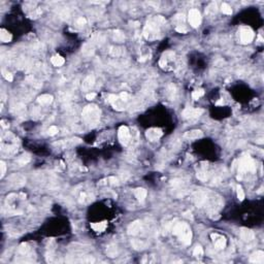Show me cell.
Masks as SVG:
<instances>
[{"label": "cell", "mask_w": 264, "mask_h": 264, "mask_svg": "<svg viewBox=\"0 0 264 264\" xmlns=\"http://www.w3.org/2000/svg\"><path fill=\"white\" fill-rule=\"evenodd\" d=\"M172 232L174 235L180 238V240L185 244H190L191 240H192V231L189 225L186 223L180 222L174 224V228H172Z\"/></svg>", "instance_id": "cell-1"}, {"label": "cell", "mask_w": 264, "mask_h": 264, "mask_svg": "<svg viewBox=\"0 0 264 264\" xmlns=\"http://www.w3.org/2000/svg\"><path fill=\"white\" fill-rule=\"evenodd\" d=\"M165 20L161 15H157L153 21L147 22V26L143 29V35L147 39L156 38L157 34L159 33V26L161 23H164Z\"/></svg>", "instance_id": "cell-2"}, {"label": "cell", "mask_w": 264, "mask_h": 264, "mask_svg": "<svg viewBox=\"0 0 264 264\" xmlns=\"http://www.w3.org/2000/svg\"><path fill=\"white\" fill-rule=\"evenodd\" d=\"M100 118V109L96 105H88L83 109V119L88 124H96Z\"/></svg>", "instance_id": "cell-3"}, {"label": "cell", "mask_w": 264, "mask_h": 264, "mask_svg": "<svg viewBox=\"0 0 264 264\" xmlns=\"http://www.w3.org/2000/svg\"><path fill=\"white\" fill-rule=\"evenodd\" d=\"M256 169V165L252 158L249 155H244L243 158L240 159V165H238V174H240V178H241L244 174L247 172H254Z\"/></svg>", "instance_id": "cell-4"}, {"label": "cell", "mask_w": 264, "mask_h": 264, "mask_svg": "<svg viewBox=\"0 0 264 264\" xmlns=\"http://www.w3.org/2000/svg\"><path fill=\"white\" fill-rule=\"evenodd\" d=\"M240 38L241 43L248 45L254 39V32L250 27H241L240 30Z\"/></svg>", "instance_id": "cell-5"}, {"label": "cell", "mask_w": 264, "mask_h": 264, "mask_svg": "<svg viewBox=\"0 0 264 264\" xmlns=\"http://www.w3.org/2000/svg\"><path fill=\"white\" fill-rule=\"evenodd\" d=\"M189 23L193 28H197L201 24V15L198 9L193 8L189 11Z\"/></svg>", "instance_id": "cell-6"}, {"label": "cell", "mask_w": 264, "mask_h": 264, "mask_svg": "<svg viewBox=\"0 0 264 264\" xmlns=\"http://www.w3.org/2000/svg\"><path fill=\"white\" fill-rule=\"evenodd\" d=\"M119 140L123 146H127L130 141V131L127 126H121L118 131Z\"/></svg>", "instance_id": "cell-7"}, {"label": "cell", "mask_w": 264, "mask_h": 264, "mask_svg": "<svg viewBox=\"0 0 264 264\" xmlns=\"http://www.w3.org/2000/svg\"><path fill=\"white\" fill-rule=\"evenodd\" d=\"M210 237H212L213 246L216 247V249L223 250L226 247L227 241H226V238L224 236H222V235H220L218 233H213L210 234Z\"/></svg>", "instance_id": "cell-8"}, {"label": "cell", "mask_w": 264, "mask_h": 264, "mask_svg": "<svg viewBox=\"0 0 264 264\" xmlns=\"http://www.w3.org/2000/svg\"><path fill=\"white\" fill-rule=\"evenodd\" d=\"M163 132L161 129H159V128H151V129L147 130L146 132V136L149 140L151 141H156L158 140L160 137L162 136Z\"/></svg>", "instance_id": "cell-9"}, {"label": "cell", "mask_w": 264, "mask_h": 264, "mask_svg": "<svg viewBox=\"0 0 264 264\" xmlns=\"http://www.w3.org/2000/svg\"><path fill=\"white\" fill-rule=\"evenodd\" d=\"M203 112L202 109L200 108H186L185 111L183 112V117L185 119H195V118H198L200 117L201 114Z\"/></svg>", "instance_id": "cell-10"}, {"label": "cell", "mask_w": 264, "mask_h": 264, "mask_svg": "<svg viewBox=\"0 0 264 264\" xmlns=\"http://www.w3.org/2000/svg\"><path fill=\"white\" fill-rule=\"evenodd\" d=\"M141 230V222L140 221H134L128 226V234L129 235H136Z\"/></svg>", "instance_id": "cell-11"}, {"label": "cell", "mask_w": 264, "mask_h": 264, "mask_svg": "<svg viewBox=\"0 0 264 264\" xmlns=\"http://www.w3.org/2000/svg\"><path fill=\"white\" fill-rule=\"evenodd\" d=\"M240 234V238L244 241H251L255 237V233L251 229L248 228H241Z\"/></svg>", "instance_id": "cell-12"}, {"label": "cell", "mask_w": 264, "mask_h": 264, "mask_svg": "<svg viewBox=\"0 0 264 264\" xmlns=\"http://www.w3.org/2000/svg\"><path fill=\"white\" fill-rule=\"evenodd\" d=\"M250 262L256 264H262L264 262V253L262 251H256L250 257Z\"/></svg>", "instance_id": "cell-13"}, {"label": "cell", "mask_w": 264, "mask_h": 264, "mask_svg": "<svg viewBox=\"0 0 264 264\" xmlns=\"http://www.w3.org/2000/svg\"><path fill=\"white\" fill-rule=\"evenodd\" d=\"M94 83H95V77L93 75H88V77L85 78L83 84H81V89L84 91H89L91 88L94 86Z\"/></svg>", "instance_id": "cell-14"}, {"label": "cell", "mask_w": 264, "mask_h": 264, "mask_svg": "<svg viewBox=\"0 0 264 264\" xmlns=\"http://www.w3.org/2000/svg\"><path fill=\"white\" fill-rule=\"evenodd\" d=\"M134 194H135V197L137 198V200L139 202H143L146 200V197H147V190L143 189V188H137V189L134 190Z\"/></svg>", "instance_id": "cell-15"}, {"label": "cell", "mask_w": 264, "mask_h": 264, "mask_svg": "<svg viewBox=\"0 0 264 264\" xmlns=\"http://www.w3.org/2000/svg\"><path fill=\"white\" fill-rule=\"evenodd\" d=\"M203 135L202 131L200 130H191V131H188L185 133V138H188V139H197V138L201 137Z\"/></svg>", "instance_id": "cell-16"}, {"label": "cell", "mask_w": 264, "mask_h": 264, "mask_svg": "<svg viewBox=\"0 0 264 264\" xmlns=\"http://www.w3.org/2000/svg\"><path fill=\"white\" fill-rule=\"evenodd\" d=\"M40 104H50L53 101V96L49 95V94H43V95L39 96L38 99H37Z\"/></svg>", "instance_id": "cell-17"}, {"label": "cell", "mask_w": 264, "mask_h": 264, "mask_svg": "<svg viewBox=\"0 0 264 264\" xmlns=\"http://www.w3.org/2000/svg\"><path fill=\"white\" fill-rule=\"evenodd\" d=\"M51 62H52L53 65L56 66V67H60V66H62L64 64L65 60H64L63 57H61V56L56 55V56H54V57H52Z\"/></svg>", "instance_id": "cell-18"}, {"label": "cell", "mask_w": 264, "mask_h": 264, "mask_svg": "<svg viewBox=\"0 0 264 264\" xmlns=\"http://www.w3.org/2000/svg\"><path fill=\"white\" fill-rule=\"evenodd\" d=\"M132 246L135 250L137 251H141V250H144L147 248V244L144 243L143 240H132Z\"/></svg>", "instance_id": "cell-19"}, {"label": "cell", "mask_w": 264, "mask_h": 264, "mask_svg": "<svg viewBox=\"0 0 264 264\" xmlns=\"http://www.w3.org/2000/svg\"><path fill=\"white\" fill-rule=\"evenodd\" d=\"M0 39L3 42H9L11 40V34L5 29H1L0 30Z\"/></svg>", "instance_id": "cell-20"}, {"label": "cell", "mask_w": 264, "mask_h": 264, "mask_svg": "<svg viewBox=\"0 0 264 264\" xmlns=\"http://www.w3.org/2000/svg\"><path fill=\"white\" fill-rule=\"evenodd\" d=\"M94 230L96 232H103L106 229V222H100V223H93L91 225Z\"/></svg>", "instance_id": "cell-21"}, {"label": "cell", "mask_w": 264, "mask_h": 264, "mask_svg": "<svg viewBox=\"0 0 264 264\" xmlns=\"http://www.w3.org/2000/svg\"><path fill=\"white\" fill-rule=\"evenodd\" d=\"M106 254H108V257H112V258H114V257H117L118 255V249L116 246H108V248H106Z\"/></svg>", "instance_id": "cell-22"}, {"label": "cell", "mask_w": 264, "mask_h": 264, "mask_svg": "<svg viewBox=\"0 0 264 264\" xmlns=\"http://www.w3.org/2000/svg\"><path fill=\"white\" fill-rule=\"evenodd\" d=\"M114 39H115V42H123L125 40L124 33H122L121 31H119V30L115 31L114 32Z\"/></svg>", "instance_id": "cell-23"}, {"label": "cell", "mask_w": 264, "mask_h": 264, "mask_svg": "<svg viewBox=\"0 0 264 264\" xmlns=\"http://www.w3.org/2000/svg\"><path fill=\"white\" fill-rule=\"evenodd\" d=\"M193 255L194 257L196 258H200V257L203 256V249L201 246H196L194 248V251H193Z\"/></svg>", "instance_id": "cell-24"}, {"label": "cell", "mask_w": 264, "mask_h": 264, "mask_svg": "<svg viewBox=\"0 0 264 264\" xmlns=\"http://www.w3.org/2000/svg\"><path fill=\"white\" fill-rule=\"evenodd\" d=\"M221 11H222L223 14H225V15H231L232 14V8L227 4V3H223L222 6H221Z\"/></svg>", "instance_id": "cell-25"}, {"label": "cell", "mask_w": 264, "mask_h": 264, "mask_svg": "<svg viewBox=\"0 0 264 264\" xmlns=\"http://www.w3.org/2000/svg\"><path fill=\"white\" fill-rule=\"evenodd\" d=\"M217 11V4L216 3H212V4L209 5V7L206 8L205 12L207 15H215Z\"/></svg>", "instance_id": "cell-26"}, {"label": "cell", "mask_w": 264, "mask_h": 264, "mask_svg": "<svg viewBox=\"0 0 264 264\" xmlns=\"http://www.w3.org/2000/svg\"><path fill=\"white\" fill-rule=\"evenodd\" d=\"M236 193H237V198L240 199V201H243L244 199V192L243 190V187L237 185L236 186Z\"/></svg>", "instance_id": "cell-27"}, {"label": "cell", "mask_w": 264, "mask_h": 264, "mask_svg": "<svg viewBox=\"0 0 264 264\" xmlns=\"http://www.w3.org/2000/svg\"><path fill=\"white\" fill-rule=\"evenodd\" d=\"M203 94H204V91L203 90H195L194 91V92L192 93V98L194 99V100H198L200 98L201 96H203Z\"/></svg>", "instance_id": "cell-28"}, {"label": "cell", "mask_w": 264, "mask_h": 264, "mask_svg": "<svg viewBox=\"0 0 264 264\" xmlns=\"http://www.w3.org/2000/svg\"><path fill=\"white\" fill-rule=\"evenodd\" d=\"M19 251H20V253L25 254V253H27L28 251H29V247H28V244H21L20 248H19Z\"/></svg>", "instance_id": "cell-29"}, {"label": "cell", "mask_w": 264, "mask_h": 264, "mask_svg": "<svg viewBox=\"0 0 264 264\" xmlns=\"http://www.w3.org/2000/svg\"><path fill=\"white\" fill-rule=\"evenodd\" d=\"M86 23H87V20L85 18H78L77 19V25L78 27H84L85 25H86Z\"/></svg>", "instance_id": "cell-30"}, {"label": "cell", "mask_w": 264, "mask_h": 264, "mask_svg": "<svg viewBox=\"0 0 264 264\" xmlns=\"http://www.w3.org/2000/svg\"><path fill=\"white\" fill-rule=\"evenodd\" d=\"M119 97H120V99H121V100H123V101H125V102L128 101V100L130 99V95H129V94H128V93H126V92L121 93V94H120V96H119Z\"/></svg>", "instance_id": "cell-31"}, {"label": "cell", "mask_w": 264, "mask_h": 264, "mask_svg": "<svg viewBox=\"0 0 264 264\" xmlns=\"http://www.w3.org/2000/svg\"><path fill=\"white\" fill-rule=\"evenodd\" d=\"M57 132H58V128L56 126H51L49 128V130H48V133H49V135H51V136H53V135H55V134H57Z\"/></svg>", "instance_id": "cell-32"}, {"label": "cell", "mask_w": 264, "mask_h": 264, "mask_svg": "<svg viewBox=\"0 0 264 264\" xmlns=\"http://www.w3.org/2000/svg\"><path fill=\"white\" fill-rule=\"evenodd\" d=\"M2 73H3V77H5L6 81H12V75H11V72H7V71H4V70H3Z\"/></svg>", "instance_id": "cell-33"}, {"label": "cell", "mask_w": 264, "mask_h": 264, "mask_svg": "<svg viewBox=\"0 0 264 264\" xmlns=\"http://www.w3.org/2000/svg\"><path fill=\"white\" fill-rule=\"evenodd\" d=\"M0 167H1V174H0V177L3 178V177H4V174H5V172H6V165H5V163L3 161L0 162Z\"/></svg>", "instance_id": "cell-34"}, {"label": "cell", "mask_w": 264, "mask_h": 264, "mask_svg": "<svg viewBox=\"0 0 264 264\" xmlns=\"http://www.w3.org/2000/svg\"><path fill=\"white\" fill-rule=\"evenodd\" d=\"M109 52H111V54L112 56H116V57H118V56L120 55V49L119 48H112Z\"/></svg>", "instance_id": "cell-35"}, {"label": "cell", "mask_w": 264, "mask_h": 264, "mask_svg": "<svg viewBox=\"0 0 264 264\" xmlns=\"http://www.w3.org/2000/svg\"><path fill=\"white\" fill-rule=\"evenodd\" d=\"M197 178H199V180H201V181H206L207 174H205V172H198V174H197Z\"/></svg>", "instance_id": "cell-36"}, {"label": "cell", "mask_w": 264, "mask_h": 264, "mask_svg": "<svg viewBox=\"0 0 264 264\" xmlns=\"http://www.w3.org/2000/svg\"><path fill=\"white\" fill-rule=\"evenodd\" d=\"M108 183L109 184H112V185H118L119 184V180L116 177H111V178H108Z\"/></svg>", "instance_id": "cell-37"}, {"label": "cell", "mask_w": 264, "mask_h": 264, "mask_svg": "<svg viewBox=\"0 0 264 264\" xmlns=\"http://www.w3.org/2000/svg\"><path fill=\"white\" fill-rule=\"evenodd\" d=\"M40 14H42V11H40L39 8H37V9H35V11H33L30 15H31V18L35 19V18H37V17H39Z\"/></svg>", "instance_id": "cell-38"}, {"label": "cell", "mask_w": 264, "mask_h": 264, "mask_svg": "<svg viewBox=\"0 0 264 264\" xmlns=\"http://www.w3.org/2000/svg\"><path fill=\"white\" fill-rule=\"evenodd\" d=\"M175 30H177L178 32H180V33H187V29L184 27V25H181V26H178L177 28H175Z\"/></svg>", "instance_id": "cell-39"}, {"label": "cell", "mask_w": 264, "mask_h": 264, "mask_svg": "<svg viewBox=\"0 0 264 264\" xmlns=\"http://www.w3.org/2000/svg\"><path fill=\"white\" fill-rule=\"evenodd\" d=\"M96 97V93H88L86 95V98L88 100H93Z\"/></svg>", "instance_id": "cell-40"}, {"label": "cell", "mask_w": 264, "mask_h": 264, "mask_svg": "<svg viewBox=\"0 0 264 264\" xmlns=\"http://www.w3.org/2000/svg\"><path fill=\"white\" fill-rule=\"evenodd\" d=\"M185 15L182 14V15H175V18H174V20H178V21H180V22H182V21H184L185 20Z\"/></svg>", "instance_id": "cell-41"}, {"label": "cell", "mask_w": 264, "mask_h": 264, "mask_svg": "<svg viewBox=\"0 0 264 264\" xmlns=\"http://www.w3.org/2000/svg\"><path fill=\"white\" fill-rule=\"evenodd\" d=\"M0 123H1V126H2L3 128H7V127L9 126V124H8L6 121H4V120H1V122H0Z\"/></svg>", "instance_id": "cell-42"}]
</instances>
